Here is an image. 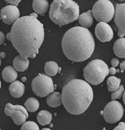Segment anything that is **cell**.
Wrapping results in <instances>:
<instances>
[{
  "label": "cell",
  "mask_w": 125,
  "mask_h": 130,
  "mask_svg": "<svg viewBox=\"0 0 125 130\" xmlns=\"http://www.w3.org/2000/svg\"><path fill=\"white\" fill-rule=\"evenodd\" d=\"M119 64V61L118 59H113L111 60V65L113 66V67H118Z\"/></svg>",
  "instance_id": "28"
},
{
  "label": "cell",
  "mask_w": 125,
  "mask_h": 130,
  "mask_svg": "<svg viewBox=\"0 0 125 130\" xmlns=\"http://www.w3.org/2000/svg\"><path fill=\"white\" fill-rule=\"evenodd\" d=\"M93 98L92 88L89 83L83 80H72L62 89V104L72 115H81L86 111Z\"/></svg>",
  "instance_id": "3"
},
{
  "label": "cell",
  "mask_w": 125,
  "mask_h": 130,
  "mask_svg": "<svg viewBox=\"0 0 125 130\" xmlns=\"http://www.w3.org/2000/svg\"><path fill=\"white\" fill-rule=\"evenodd\" d=\"M93 18L94 17L92 15L91 10H89L87 12L81 14L77 18V20L81 26L88 29L93 25V22H94Z\"/></svg>",
  "instance_id": "14"
},
{
  "label": "cell",
  "mask_w": 125,
  "mask_h": 130,
  "mask_svg": "<svg viewBox=\"0 0 125 130\" xmlns=\"http://www.w3.org/2000/svg\"><path fill=\"white\" fill-rule=\"evenodd\" d=\"M123 101H124V103L125 105V91H124V94H123Z\"/></svg>",
  "instance_id": "33"
},
{
  "label": "cell",
  "mask_w": 125,
  "mask_h": 130,
  "mask_svg": "<svg viewBox=\"0 0 125 130\" xmlns=\"http://www.w3.org/2000/svg\"><path fill=\"white\" fill-rule=\"evenodd\" d=\"M42 130H50V129H48V128H45V129H42Z\"/></svg>",
  "instance_id": "36"
},
{
  "label": "cell",
  "mask_w": 125,
  "mask_h": 130,
  "mask_svg": "<svg viewBox=\"0 0 125 130\" xmlns=\"http://www.w3.org/2000/svg\"><path fill=\"white\" fill-rule=\"evenodd\" d=\"M1 64H2V61H1V57H0V66H1Z\"/></svg>",
  "instance_id": "37"
},
{
  "label": "cell",
  "mask_w": 125,
  "mask_h": 130,
  "mask_svg": "<svg viewBox=\"0 0 125 130\" xmlns=\"http://www.w3.org/2000/svg\"><path fill=\"white\" fill-rule=\"evenodd\" d=\"M117 72V71H116V68L115 67H111V68H110L109 69V73L111 74V75H115L116 73Z\"/></svg>",
  "instance_id": "30"
},
{
  "label": "cell",
  "mask_w": 125,
  "mask_h": 130,
  "mask_svg": "<svg viewBox=\"0 0 125 130\" xmlns=\"http://www.w3.org/2000/svg\"><path fill=\"white\" fill-rule=\"evenodd\" d=\"M10 41L23 59L35 58L44 41L45 31L41 22L33 15L19 18L10 31Z\"/></svg>",
  "instance_id": "1"
},
{
  "label": "cell",
  "mask_w": 125,
  "mask_h": 130,
  "mask_svg": "<svg viewBox=\"0 0 125 130\" xmlns=\"http://www.w3.org/2000/svg\"><path fill=\"white\" fill-rule=\"evenodd\" d=\"M2 77L7 83H12L18 77L17 70L11 66H7L2 71Z\"/></svg>",
  "instance_id": "16"
},
{
  "label": "cell",
  "mask_w": 125,
  "mask_h": 130,
  "mask_svg": "<svg viewBox=\"0 0 125 130\" xmlns=\"http://www.w3.org/2000/svg\"><path fill=\"white\" fill-rule=\"evenodd\" d=\"M113 51L119 58H125V38L120 37L113 45Z\"/></svg>",
  "instance_id": "18"
},
{
  "label": "cell",
  "mask_w": 125,
  "mask_h": 130,
  "mask_svg": "<svg viewBox=\"0 0 125 130\" xmlns=\"http://www.w3.org/2000/svg\"><path fill=\"white\" fill-rule=\"evenodd\" d=\"M120 68L122 71L125 70V61H123L121 64H120Z\"/></svg>",
  "instance_id": "31"
},
{
  "label": "cell",
  "mask_w": 125,
  "mask_h": 130,
  "mask_svg": "<svg viewBox=\"0 0 125 130\" xmlns=\"http://www.w3.org/2000/svg\"><path fill=\"white\" fill-rule=\"evenodd\" d=\"M9 91L10 94L14 98H20L24 94L25 86L24 83L18 80H15L12 82L9 86Z\"/></svg>",
  "instance_id": "13"
},
{
  "label": "cell",
  "mask_w": 125,
  "mask_h": 130,
  "mask_svg": "<svg viewBox=\"0 0 125 130\" xmlns=\"http://www.w3.org/2000/svg\"><path fill=\"white\" fill-rule=\"evenodd\" d=\"M93 17L99 22H110L114 17L115 7L109 0H98L92 8Z\"/></svg>",
  "instance_id": "6"
},
{
  "label": "cell",
  "mask_w": 125,
  "mask_h": 130,
  "mask_svg": "<svg viewBox=\"0 0 125 130\" xmlns=\"http://www.w3.org/2000/svg\"><path fill=\"white\" fill-rule=\"evenodd\" d=\"M37 119L38 123L42 126H45L49 124L52 120V115L51 113L46 110H41L37 114Z\"/></svg>",
  "instance_id": "20"
},
{
  "label": "cell",
  "mask_w": 125,
  "mask_h": 130,
  "mask_svg": "<svg viewBox=\"0 0 125 130\" xmlns=\"http://www.w3.org/2000/svg\"><path fill=\"white\" fill-rule=\"evenodd\" d=\"M29 61L28 59H23L20 55L17 56L13 60L14 68L19 72H24L29 67Z\"/></svg>",
  "instance_id": "17"
},
{
  "label": "cell",
  "mask_w": 125,
  "mask_h": 130,
  "mask_svg": "<svg viewBox=\"0 0 125 130\" xmlns=\"http://www.w3.org/2000/svg\"><path fill=\"white\" fill-rule=\"evenodd\" d=\"M32 89L37 96L45 97L54 91V85L51 77L44 74H39L32 83Z\"/></svg>",
  "instance_id": "7"
},
{
  "label": "cell",
  "mask_w": 125,
  "mask_h": 130,
  "mask_svg": "<svg viewBox=\"0 0 125 130\" xmlns=\"http://www.w3.org/2000/svg\"><path fill=\"white\" fill-rule=\"evenodd\" d=\"M5 56H6L5 53H4V52H1V53H0V57H1V58H5Z\"/></svg>",
  "instance_id": "32"
},
{
  "label": "cell",
  "mask_w": 125,
  "mask_h": 130,
  "mask_svg": "<svg viewBox=\"0 0 125 130\" xmlns=\"http://www.w3.org/2000/svg\"><path fill=\"white\" fill-rule=\"evenodd\" d=\"M124 86L120 85V86L118 89H116V90H115L114 91H113V93L111 94V100H118V99L121 98V96H123V94H124Z\"/></svg>",
  "instance_id": "25"
},
{
  "label": "cell",
  "mask_w": 125,
  "mask_h": 130,
  "mask_svg": "<svg viewBox=\"0 0 125 130\" xmlns=\"http://www.w3.org/2000/svg\"><path fill=\"white\" fill-rule=\"evenodd\" d=\"M46 102L51 107H57L62 105L61 94L59 92H52L47 98Z\"/></svg>",
  "instance_id": "19"
},
{
  "label": "cell",
  "mask_w": 125,
  "mask_h": 130,
  "mask_svg": "<svg viewBox=\"0 0 125 130\" xmlns=\"http://www.w3.org/2000/svg\"><path fill=\"white\" fill-rule=\"evenodd\" d=\"M97 38L102 42H110L113 37V31L110 25L105 22H100L95 28Z\"/></svg>",
  "instance_id": "12"
},
{
  "label": "cell",
  "mask_w": 125,
  "mask_h": 130,
  "mask_svg": "<svg viewBox=\"0 0 125 130\" xmlns=\"http://www.w3.org/2000/svg\"><path fill=\"white\" fill-rule=\"evenodd\" d=\"M5 1L11 4L12 5H15V6H17L18 4L21 2V0H5Z\"/></svg>",
  "instance_id": "27"
},
{
  "label": "cell",
  "mask_w": 125,
  "mask_h": 130,
  "mask_svg": "<svg viewBox=\"0 0 125 130\" xmlns=\"http://www.w3.org/2000/svg\"><path fill=\"white\" fill-rule=\"evenodd\" d=\"M114 23L118 29V36L125 35V3L116 5L114 13Z\"/></svg>",
  "instance_id": "10"
},
{
  "label": "cell",
  "mask_w": 125,
  "mask_h": 130,
  "mask_svg": "<svg viewBox=\"0 0 125 130\" xmlns=\"http://www.w3.org/2000/svg\"><path fill=\"white\" fill-rule=\"evenodd\" d=\"M1 18H2V16H1V11H0V20H1Z\"/></svg>",
  "instance_id": "38"
},
{
  "label": "cell",
  "mask_w": 125,
  "mask_h": 130,
  "mask_svg": "<svg viewBox=\"0 0 125 130\" xmlns=\"http://www.w3.org/2000/svg\"><path fill=\"white\" fill-rule=\"evenodd\" d=\"M0 88H1V81H0Z\"/></svg>",
  "instance_id": "40"
},
{
  "label": "cell",
  "mask_w": 125,
  "mask_h": 130,
  "mask_svg": "<svg viewBox=\"0 0 125 130\" xmlns=\"http://www.w3.org/2000/svg\"><path fill=\"white\" fill-rule=\"evenodd\" d=\"M5 41V35L2 31H0V45L3 44Z\"/></svg>",
  "instance_id": "29"
},
{
  "label": "cell",
  "mask_w": 125,
  "mask_h": 130,
  "mask_svg": "<svg viewBox=\"0 0 125 130\" xmlns=\"http://www.w3.org/2000/svg\"><path fill=\"white\" fill-rule=\"evenodd\" d=\"M109 74V68L102 60L91 61L83 70V76L86 82L92 85H98L103 82Z\"/></svg>",
  "instance_id": "5"
},
{
  "label": "cell",
  "mask_w": 125,
  "mask_h": 130,
  "mask_svg": "<svg viewBox=\"0 0 125 130\" xmlns=\"http://www.w3.org/2000/svg\"><path fill=\"white\" fill-rule=\"evenodd\" d=\"M107 85L108 91L111 92H113L120 86L121 80L115 76H111L107 78Z\"/></svg>",
  "instance_id": "23"
},
{
  "label": "cell",
  "mask_w": 125,
  "mask_h": 130,
  "mask_svg": "<svg viewBox=\"0 0 125 130\" xmlns=\"http://www.w3.org/2000/svg\"><path fill=\"white\" fill-rule=\"evenodd\" d=\"M25 107L26 109L31 112H35L39 109L40 102L36 98L30 97L25 102Z\"/></svg>",
  "instance_id": "22"
},
{
  "label": "cell",
  "mask_w": 125,
  "mask_h": 130,
  "mask_svg": "<svg viewBox=\"0 0 125 130\" xmlns=\"http://www.w3.org/2000/svg\"><path fill=\"white\" fill-rule=\"evenodd\" d=\"M79 6L72 0H54L49 17L54 24L65 26L77 20L79 17Z\"/></svg>",
  "instance_id": "4"
},
{
  "label": "cell",
  "mask_w": 125,
  "mask_h": 130,
  "mask_svg": "<svg viewBox=\"0 0 125 130\" xmlns=\"http://www.w3.org/2000/svg\"><path fill=\"white\" fill-rule=\"evenodd\" d=\"M114 130H125V123L124 122H121L117 126H116L114 129Z\"/></svg>",
  "instance_id": "26"
},
{
  "label": "cell",
  "mask_w": 125,
  "mask_h": 130,
  "mask_svg": "<svg viewBox=\"0 0 125 130\" xmlns=\"http://www.w3.org/2000/svg\"><path fill=\"white\" fill-rule=\"evenodd\" d=\"M44 70L45 72V74L48 75V76H54L58 73L59 70L60 69L56 62L54 61H50L45 63Z\"/></svg>",
  "instance_id": "21"
},
{
  "label": "cell",
  "mask_w": 125,
  "mask_h": 130,
  "mask_svg": "<svg viewBox=\"0 0 125 130\" xmlns=\"http://www.w3.org/2000/svg\"><path fill=\"white\" fill-rule=\"evenodd\" d=\"M32 15H33L34 17H35V18H37V15L36 14V13H32V14H31Z\"/></svg>",
  "instance_id": "35"
},
{
  "label": "cell",
  "mask_w": 125,
  "mask_h": 130,
  "mask_svg": "<svg viewBox=\"0 0 125 130\" xmlns=\"http://www.w3.org/2000/svg\"><path fill=\"white\" fill-rule=\"evenodd\" d=\"M5 115L12 118L15 124L22 125L24 124L27 118L29 117L28 110L26 107L21 105H13L10 103H7L5 108Z\"/></svg>",
  "instance_id": "9"
},
{
  "label": "cell",
  "mask_w": 125,
  "mask_h": 130,
  "mask_svg": "<svg viewBox=\"0 0 125 130\" xmlns=\"http://www.w3.org/2000/svg\"><path fill=\"white\" fill-rule=\"evenodd\" d=\"M119 1H120V2H123V1H124V0H119Z\"/></svg>",
  "instance_id": "39"
},
{
  "label": "cell",
  "mask_w": 125,
  "mask_h": 130,
  "mask_svg": "<svg viewBox=\"0 0 125 130\" xmlns=\"http://www.w3.org/2000/svg\"><path fill=\"white\" fill-rule=\"evenodd\" d=\"M1 16L2 21L7 25L13 24L19 17H20V11L17 6L10 5L3 7L1 10Z\"/></svg>",
  "instance_id": "11"
},
{
  "label": "cell",
  "mask_w": 125,
  "mask_h": 130,
  "mask_svg": "<svg viewBox=\"0 0 125 130\" xmlns=\"http://www.w3.org/2000/svg\"><path fill=\"white\" fill-rule=\"evenodd\" d=\"M49 4L47 0H34L32 7L34 11L40 15H43L48 11Z\"/></svg>",
  "instance_id": "15"
},
{
  "label": "cell",
  "mask_w": 125,
  "mask_h": 130,
  "mask_svg": "<svg viewBox=\"0 0 125 130\" xmlns=\"http://www.w3.org/2000/svg\"><path fill=\"white\" fill-rule=\"evenodd\" d=\"M61 47L69 60L82 62L93 54L95 42L89 30L82 26H75L67 31L63 36Z\"/></svg>",
  "instance_id": "2"
},
{
  "label": "cell",
  "mask_w": 125,
  "mask_h": 130,
  "mask_svg": "<svg viewBox=\"0 0 125 130\" xmlns=\"http://www.w3.org/2000/svg\"><path fill=\"white\" fill-rule=\"evenodd\" d=\"M124 107L118 101L113 100L107 103L103 110V117L108 124L119 121L124 115Z\"/></svg>",
  "instance_id": "8"
},
{
  "label": "cell",
  "mask_w": 125,
  "mask_h": 130,
  "mask_svg": "<svg viewBox=\"0 0 125 130\" xmlns=\"http://www.w3.org/2000/svg\"><path fill=\"white\" fill-rule=\"evenodd\" d=\"M21 130H39L40 128L38 125L34 121H26L22 124Z\"/></svg>",
  "instance_id": "24"
},
{
  "label": "cell",
  "mask_w": 125,
  "mask_h": 130,
  "mask_svg": "<svg viewBox=\"0 0 125 130\" xmlns=\"http://www.w3.org/2000/svg\"><path fill=\"white\" fill-rule=\"evenodd\" d=\"M7 39H8L9 40H10V33H8V34H7Z\"/></svg>",
  "instance_id": "34"
}]
</instances>
